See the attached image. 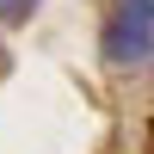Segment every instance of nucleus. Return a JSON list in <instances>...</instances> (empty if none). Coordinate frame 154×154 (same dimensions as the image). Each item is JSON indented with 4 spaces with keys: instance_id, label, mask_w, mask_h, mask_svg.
Instances as JSON below:
<instances>
[{
    "instance_id": "f257e3e1",
    "label": "nucleus",
    "mask_w": 154,
    "mask_h": 154,
    "mask_svg": "<svg viewBox=\"0 0 154 154\" xmlns=\"http://www.w3.org/2000/svg\"><path fill=\"white\" fill-rule=\"evenodd\" d=\"M105 62L117 74H148V62H154V0H117L111 6Z\"/></svg>"
},
{
    "instance_id": "f03ea898",
    "label": "nucleus",
    "mask_w": 154,
    "mask_h": 154,
    "mask_svg": "<svg viewBox=\"0 0 154 154\" xmlns=\"http://www.w3.org/2000/svg\"><path fill=\"white\" fill-rule=\"evenodd\" d=\"M37 6H43V0H0V25H19V19H31Z\"/></svg>"
}]
</instances>
